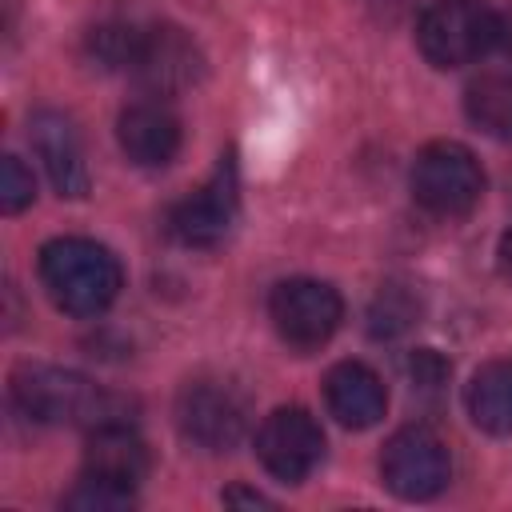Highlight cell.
Segmentation results:
<instances>
[{
	"instance_id": "1",
	"label": "cell",
	"mask_w": 512,
	"mask_h": 512,
	"mask_svg": "<svg viewBox=\"0 0 512 512\" xmlns=\"http://www.w3.org/2000/svg\"><path fill=\"white\" fill-rule=\"evenodd\" d=\"M40 284L68 316H100L124 288V268L112 248L88 236H56L40 248Z\"/></svg>"
},
{
	"instance_id": "2",
	"label": "cell",
	"mask_w": 512,
	"mask_h": 512,
	"mask_svg": "<svg viewBox=\"0 0 512 512\" xmlns=\"http://www.w3.org/2000/svg\"><path fill=\"white\" fill-rule=\"evenodd\" d=\"M12 404L32 424H84V428L128 424L120 400L104 396L80 372L56 364H20L12 372Z\"/></svg>"
},
{
	"instance_id": "3",
	"label": "cell",
	"mask_w": 512,
	"mask_h": 512,
	"mask_svg": "<svg viewBox=\"0 0 512 512\" xmlns=\"http://www.w3.org/2000/svg\"><path fill=\"white\" fill-rule=\"evenodd\" d=\"M496 36L500 12L488 0H436L416 24V44L432 68H464L480 60Z\"/></svg>"
},
{
	"instance_id": "4",
	"label": "cell",
	"mask_w": 512,
	"mask_h": 512,
	"mask_svg": "<svg viewBox=\"0 0 512 512\" xmlns=\"http://www.w3.org/2000/svg\"><path fill=\"white\" fill-rule=\"evenodd\" d=\"M412 196L440 220L468 216L484 196V172L476 156L456 140H432L412 160Z\"/></svg>"
},
{
	"instance_id": "5",
	"label": "cell",
	"mask_w": 512,
	"mask_h": 512,
	"mask_svg": "<svg viewBox=\"0 0 512 512\" xmlns=\"http://www.w3.org/2000/svg\"><path fill=\"white\" fill-rule=\"evenodd\" d=\"M452 460L444 440L424 424H404L380 452V480L400 500H432L448 488Z\"/></svg>"
},
{
	"instance_id": "6",
	"label": "cell",
	"mask_w": 512,
	"mask_h": 512,
	"mask_svg": "<svg viewBox=\"0 0 512 512\" xmlns=\"http://www.w3.org/2000/svg\"><path fill=\"white\" fill-rule=\"evenodd\" d=\"M268 316L284 344L292 348H320L344 320V300L332 284L312 276L280 280L268 296Z\"/></svg>"
},
{
	"instance_id": "7",
	"label": "cell",
	"mask_w": 512,
	"mask_h": 512,
	"mask_svg": "<svg viewBox=\"0 0 512 512\" xmlns=\"http://www.w3.org/2000/svg\"><path fill=\"white\" fill-rule=\"evenodd\" d=\"M176 428L188 444H196L204 452H228L240 444V436L248 428V408L228 384L192 380L176 396Z\"/></svg>"
},
{
	"instance_id": "8",
	"label": "cell",
	"mask_w": 512,
	"mask_h": 512,
	"mask_svg": "<svg viewBox=\"0 0 512 512\" xmlns=\"http://www.w3.org/2000/svg\"><path fill=\"white\" fill-rule=\"evenodd\" d=\"M256 456H260V464L276 480L300 484L324 460V432L312 420V412H304V408H276L256 428Z\"/></svg>"
},
{
	"instance_id": "9",
	"label": "cell",
	"mask_w": 512,
	"mask_h": 512,
	"mask_svg": "<svg viewBox=\"0 0 512 512\" xmlns=\"http://www.w3.org/2000/svg\"><path fill=\"white\" fill-rule=\"evenodd\" d=\"M128 72L136 76V84L144 92L176 96V92L192 88L204 76V56L184 36V28H176V24H148Z\"/></svg>"
},
{
	"instance_id": "10",
	"label": "cell",
	"mask_w": 512,
	"mask_h": 512,
	"mask_svg": "<svg viewBox=\"0 0 512 512\" xmlns=\"http://www.w3.org/2000/svg\"><path fill=\"white\" fill-rule=\"evenodd\" d=\"M240 212V192H236V164L224 160L212 180L204 188H196L192 196H184L172 212H168V232L188 244V248H212L220 244Z\"/></svg>"
},
{
	"instance_id": "11",
	"label": "cell",
	"mask_w": 512,
	"mask_h": 512,
	"mask_svg": "<svg viewBox=\"0 0 512 512\" xmlns=\"http://www.w3.org/2000/svg\"><path fill=\"white\" fill-rule=\"evenodd\" d=\"M116 140L124 156L140 168H164L180 152V120L160 100L128 104L116 120Z\"/></svg>"
},
{
	"instance_id": "12",
	"label": "cell",
	"mask_w": 512,
	"mask_h": 512,
	"mask_svg": "<svg viewBox=\"0 0 512 512\" xmlns=\"http://www.w3.org/2000/svg\"><path fill=\"white\" fill-rule=\"evenodd\" d=\"M324 404H328V412L344 428H356L360 432V428L380 424V416L388 408V388H384V380L368 364L340 360L324 376Z\"/></svg>"
},
{
	"instance_id": "13",
	"label": "cell",
	"mask_w": 512,
	"mask_h": 512,
	"mask_svg": "<svg viewBox=\"0 0 512 512\" xmlns=\"http://www.w3.org/2000/svg\"><path fill=\"white\" fill-rule=\"evenodd\" d=\"M32 144L56 184L60 196H88V160H84V148H80V136L72 128V120L64 112H36L32 116Z\"/></svg>"
},
{
	"instance_id": "14",
	"label": "cell",
	"mask_w": 512,
	"mask_h": 512,
	"mask_svg": "<svg viewBox=\"0 0 512 512\" xmlns=\"http://www.w3.org/2000/svg\"><path fill=\"white\" fill-rule=\"evenodd\" d=\"M84 476H96L104 484L136 492L140 480L148 476V448L128 424H104L92 428L88 448H84Z\"/></svg>"
},
{
	"instance_id": "15",
	"label": "cell",
	"mask_w": 512,
	"mask_h": 512,
	"mask_svg": "<svg viewBox=\"0 0 512 512\" xmlns=\"http://www.w3.org/2000/svg\"><path fill=\"white\" fill-rule=\"evenodd\" d=\"M468 416L488 436H512V360H488L468 380Z\"/></svg>"
},
{
	"instance_id": "16",
	"label": "cell",
	"mask_w": 512,
	"mask_h": 512,
	"mask_svg": "<svg viewBox=\"0 0 512 512\" xmlns=\"http://www.w3.org/2000/svg\"><path fill=\"white\" fill-rule=\"evenodd\" d=\"M464 112L484 136L512 144V76L504 72L476 76L464 92Z\"/></svg>"
},
{
	"instance_id": "17",
	"label": "cell",
	"mask_w": 512,
	"mask_h": 512,
	"mask_svg": "<svg viewBox=\"0 0 512 512\" xmlns=\"http://www.w3.org/2000/svg\"><path fill=\"white\" fill-rule=\"evenodd\" d=\"M140 36H144V28L132 20H104L88 32V56H92V64H100L108 72H128L136 60Z\"/></svg>"
},
{
	"instance_id": "18",
	"label": "cell",
	"mask_w": 512,
	"mask_h": 512,
	"mask_svg": "<svg viewBox=\"0 0 512 512\" xmlns=\"http://www.w3.org/2000/svg\"><path fill=\"white\" fill-rule=\"evenodd\" d=\"M416 316H420V300L404 284H384L368 304V332L376 340H396L416 324Z\"/></svg>"
},
{
	"instance_id": "19",
	"label": "cell",
	"mask_w": 512,
	"mask_h": 512,
	"mask_svg": "<svg viewBox=\"0 0 512 512\" xmlns=\"http://www.w3.org/2000/svg\"><path fill=\"white\" fill-rule=\"evenodd\" d=\"M132 504H136V492L104 484L96 476H80L76 488L64 496V508H76V512H120V508H132Z\"/></svg>"
},
{
	"instance_id": "20",
	"label": "cell",
	"mask_w": 512,
	"mask_h": 512,
	"mask_svg": "<svg viewBox=\"0 0 512 512\" xmlns=\"http://www.w3.org/2000/svg\"><path fill=\"white\" fill-rule=\"evenodd\" d=\"M32 200H36V180H32V172L24 168L20 156H4V164H0V208H4L8 216H16V212H24Z\"/></svg>"
},
{
	"instance_id": "21",
	"label": "cell",
	"mask_w": 512,
	"mask_h": 512,
	"mask_svg": "<svg viewBox=\"0 0 512 512\" xmlns=\"http://www.w3.org/2000/svg\"><path fill=\"white\" fill-rule=\"evenodd\" d=\"M408 376H412V388H416L420 396H440L444 384H448V364H444L432 348H420V352H412V360H408Z\"/></svg>"
},
{
	"instance_id": "22",
	"label": "cell",
	"mask_w": 512,
	"mask_h": 512,
	"mask_svg": "<svg viewBox=\"0 0 512 512\" xmlns=\"http://www.w3.org/2000/svg\"><path fill=\"white\" fill-rule=\"evenodd\" d=\"M224 504H248V508H268L272 500L260 496V492H248V488H228L224 492Z\"/></svg>"
},
{
	"instance_id": "23",
	"label": "cell",
	"mask_w": 512,
	"mask_h": 512,
	"mask_svg": "<svg viewBox=\"0 0 512 512\" xmlns=\"http://www.w3.org/2000/svg\"><path fill=\"white\" fill-rule=\"evenodd\" d=\"M496 268H500V276L512 284V228L500 236V248H496Z\"/></svg>"
},
{
	"instance_id": "24",
	"label": "cell",
	"mask_w": 512,
	"mask_h": 512,
	"mask_svg": "<svg viewBox=\"0 0 512 512\" xmlns=\"http://www.w3.org/2000/svg\"><path fill=\"white\" fill-rule=\"evenodd\" d=\"M496 44H500V48L512 56V8L500 16V36H496Z\"/></svg>"
}]
</instances>
